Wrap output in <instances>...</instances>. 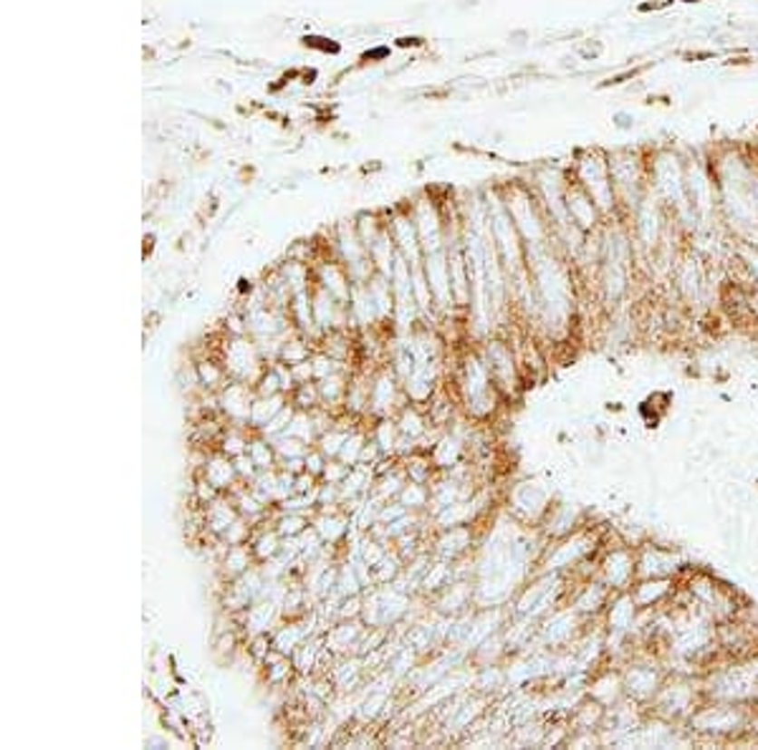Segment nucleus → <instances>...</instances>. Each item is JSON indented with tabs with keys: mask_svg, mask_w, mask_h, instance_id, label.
Segmentation results:
<instances>
[{
	"mask_svg": "<svg viewBox=\"0 0 758 750\" xmlns=\"http://www.w3.org/2000/svg\"><path fill=\"white\" fill-rule=\"evenodd\" d=\"M574 182L592 195L594 202L599 205V210L605 212V218H612V215L619 218V202H617L615 182H612L607 152H602V150L584 152V160H579V164H577Z\"/></svg>",
	"mask_w": 758,
	"mask_h": 750,
	"instance_id": "obj_1",
	"label": "nucleus"
},
{
	"mask_svg": "<svg viewBox=\"0 0 758 750\" xmlns=\"http://www.w3.org/2000/svg\"><path fill=\"white\" fill-rule=\"evenodd\" d=\"M551 488L539 478H526V481L513 482L506 492V511L513 521H519L526 528H539L554 503Z\"/></svg>",
	"mask_w": 758,
	"mask_h": 750,
	"instance_id": "obj_2",
	"label": "nucleus"
},
{
	"mask_svg": "<svg viewBox=\"0 0 758 750\" xmlns=\"http://www.w3.org/2000/svg\"><path fill=\"white\" fill-rule=\"evenodd\" d=\"M594 576L599 581H605L615 594L629 591L632 584L637 581V549L627 541H617L615 546H609L605 541L602 551L597 556Z\"/></svg>",
	"mask_w": 758,
	"mask_h": 750,
	"instance_id": "obj_3",
	"label": "nucleus"
},
{
	"mask_svg": "<svg viewBox=\"0 0 758 750\" xmlns=\"http://www.w3.org/2000/svg\"><path fill=\"white\" fill-rule=\"evenodd\" d=\"M215 352L220 356V362L226 364L230 379L238 382L253 385L266 369L261 352L250 336H220V344H215Z\"/></svg>",
	"mask_w": 758,
	"mask_h": 750,
	"instance_id": "obj_4",
	"label": "nucleus"
},
{
	"mask_svg": "<svg viewBox=\"0 0 758 750\" xmlns=\"http://www.w3.org/2000/svg\"><path fill=\"white\" fill-rule=\"evenodd\" d=\"M407 404L403 382L392 372L390 364H382L372 372V392H369V420L374 417H394Z\"/></svg>",
	"mask_w": 758,
	"mask_h": 750,
	"instance_id": "obj_5",
	"label": "nucleus"
},
{
	"mask_svg": "<svg viewBox=\"0 0 758 750\" xmlns=\"http://www.w3.org/2000/svg\"><path fill=\"white\" fill-rule=\"evenodd\" d=\"M637 549V579H677L687 566L673 546L642 541Z\"/></svg>",
	"mask_w": 758,
	"mask_h": 750,
	"instance_id": "obj_6",
	"label": "nucleus"
},
{
	"mask_svg": "<svg viewBox=\"0 0 758 750\" xmlns=\"http://www.w3.org/2000/svg\"><path fill=\"white\" fill-rule=\"evenodd\" d=\"M665 677H667V675H663L652 662H640V659H632V657H629V662L622 667L625 697H627L629 703L647 707V705L652 703V697L660 690Z\"/></svg>",
	"mask_w": 758,
	"mask_h": 750,
	"instance_id": "obj_7",
	"label": "nucleus"
},
{
	"mask_svg": "<svg viewBox=\"0 0 758 750\" xmlns=\"http://www.w3.org/2000/svg\"><path fill=\"white\" fill-rule=\"evenodd\" d=\"M256 399V389L248 382L230 379L226 387L218 392V412L228 424H243L248 427L250 407Z\"/></svg>",
	"mask_w": 758,
	"mask_h": 750,
	"instance_id": "obj_8",
	"label": "nucleus"
},
{
	"mask_svg": "<svg viewBox=\"0 0 758 750\" xmlns=\"http://www.w3.org/2000/svg\"><path fill=\"white\" fill-rule=\"evenodd\" d=\"M581 526H587V513H584L581 505L568 503V501H554L544 521H541V526H539V533L544 541H557L574 533Z\"/></svg>",
	"mask_w": 758,
	"mask_h": 750,
	"instance_id": "obj_9",
	"label": "nucleus"
},
{
	"mask_svg": "<svg viewBox=\"0 0 758 750\" xmlns=\"http://www.w3.org/2000/svg\"><path fill=\"white\" fill-rule=\"evenodd\" d=\"M364 632H367V624L362 619H339L334 621L321 637H324V645L329 649V655L346 657L359 652Z\"/></svg>",
	"mask_w": 758,
	"mask_h": 750,
	"instance_id": "obj_10",
	"label": "nucleus"
},
{
	"mask_svg": "<svg viewBox=\"0 0 758 750\" xmlns=\"http://www.w3.org/2000/svg\"><path fill=\"white\" fill-rule=\"evenodd\" d=\"M311 526L316 528V533L324 541L326 549H334L339 553L346 539L352 536V518L349 513H344L342 508H332V511H316L311 518Z\"/></svg>",
	"mask_w": 758,
	"mask_h": 750,
	"instance_id": "obj_11",
	"label": "nucleus"
},
{
	"mask_svg": "<svg viewBox=\"0 0 758 750\" xmlns=\"http://www.w3.org/2000/svg\"><path fill=\"white\" fill-rule=\"evenodd\" d=\"M198 472H200L202 478H208V481L213 482L220 492H233L238 488V482H240L238 481L233 457L220 453L218 447H213V450L208 453V460H205V465H202Z\"/></svg>",
	"mask_w": 758,
	"mask_h": 750,
	"instance_id": "obj_12",
	"label": "nucleus"
},
{
	"mask_svg": "<svg viewBox=\"0 0 758 750\" xmlns=\"http://www.w3.org/2000/svg\"><path fill=\"white\" fill-rule=\"evenodd\" d=\"M256 556L250 543H240V546H226V551L220 553V559L215 563V576L220 581H236L238 576H243L256 566Z\"/></svg>",
	"mask_w": 758,
	"mask_h": 750,
	"instance_id": "obj_13",
	"label": "nucleus"
},
{
	"mask_svg": "<svg viewBox=\"0 0 758 750\" xmlns=\"http://www.w3.org/2000/svg\"><path fill=\"white\" fill-rule=\"evenodd\" d=\"M195 372H198V379H200V387L202 392H213V394H218L220 389L226 387L228 382H230V375H228L226 364L220 362V356H218V352H205V354H198L195 359Z\"/></svg>",
	"mask_w": 758,
	"mask_h": 750,
	"instance_id": "obj_14",
	"label": "nucleus"
},
{
	"mask_svg": "<svg viewBox=\"0 0 758 750\" xmlns=\"http://www.w3.org/2000/svg\"><path fill=\"white\" fill-rule=\"evenodd\" d=\"M238 516H240V513H238L233 498H230L228 492H223V495L215 498L213 503L202 508V521H205V531H202V533H210V536L218 539Z\"/></svg>",
	"mask_w": 758,
	"mask_h": 750,
	"instance_id": "obj_15",
	"label": "nucleus"
},
{
	"mask_svg": "<svg viewBox=\"0 0 758 750\" xmlns=\"http://www.w3.org/2000/svg\"><path fill=\"white\" fill-rule=\"evenodd\" d=\"M250 549H253V556H256V561L258 563L273 561V559H278V556H281L284 539H281V533L273 528V518L268 521V523H261V526L253 528Z\"/></svg>",
	"mask_w": 758,
	"mask_h": 750,
	"instance_id": "obj_16",
	"label": "nucleus"
},
{
	"mask_svg": "<svg viewBox=\"0 0 758 750\" xmlns=\"http://www.w3.org/2000/svg\"><path fill=\"white\" fill-rule=\"evenodd\" d=\"M349 382H352V369H339L334 375L319 379L321 392V404L332 412H344V399L349 392Z\"/></svg>",
	"mask_w": 758,
	"mask_h": 750,
	"instance_id": "obj_17",
	"label": "nucleus"
},
{
	"mask_svg": "<svg viewBox=\"0 0 758 750\" xmlns=\"http://www.w3.org/2000/svg\"><path fill=\"white\" fill-rule=\"evenodd\" d=\"M369 437L377 443L384 457H397L400 427H397L394 417H374V420H369Z\"/></svg>",
	"mask_w": 758,
	"mask_h": 750,
	"instance_id": "obj_18",
	"label": "nucleus"
},
{
	"mask_svg": "<svg viewBox=\"0 0 758 750\" xmlns=\"http://www.w3.org/2000/svg\"><path fill=\"white\" fill-rule=\"evenodd\" d=\"M286 404H288V397H286V394H276V397H258V394H256L253 407H250L248 427L253 433H261L263 427L271 423L273 417L284 410Z\"/></svg>",
	"mask_w": 758,
	"mask_h": 750,
	"instance_id": "obj_19",
	"label": "nucleus"
},
{
	"mask_svg": "<svg viewBox=\"0 0 758 750\" xmlns=\"http://www.w3.org/2000/svg\"><path fill=\"white\" fill-rule=\"evenodd\" d=\"M250 437H253V430L250 427H243V424H226L223 434L218 437V450L226 453L228 457H238L243 453H248L250 447Z\"/></svg>",
	"mask_w": 758,
	"mask_h": 750,
	"instance_id": "obj_20",
	"label": "nucleus"
},
{
	"mask_svg": "<svg viewBox=\"0 0 758 750\" xmlns=\"http://www.w3.org/2000/svg\"><path fill=\"white\" fill-rule=\"evenodd\" d=\"M316 352V344L308 339V336H304V334H298V331H294V334H288L284 341V346H281V362L286 364H301L306 362V359H311V354Z\"/></svg>",
	"mask_w": 758,
	"mask_h": 750,
	"instance_id": "obj_21",
	"label": "nucleus"
},
{
	"mask_svg": "<svg viewBox=\"0 0 758 750\" xmlns=\"http://www.w3.org/2000/svg\"><path fill=\"white\" fill-rule=\"evenodd\" d=\"M397 501L410 511V513H427L430 511V485L425 482L407 481Z\"/></svg>",
	"mask_w": 758,
	"mask_h": 750,
	"instance_id": "obj_22",
	"label": "nucleus"
},
{
	"mask_svg": "<svg viewBox=\"0 0 758 750\" xmlns=\"http://www.w3.org/2000/svg\"><path fill=\"white\" fill-rule=\"evenodd\" d=\"M248 455L253 457V463L258 465V470L278 468V455H276V445H273V440L263 437V434L253 433V437H250Z\"/></svg>",
	"mask_w": 758,
	"mask_h": 750,
	"instance_id": "obj_23",
	"label": "nucleus"
},
{
	"mask_svg": "<svg viewBox=\"0 0 758 750\" xmlns=\"http://www.w3.org/2000/svg\"><path fill=\"white\" fill-rule=\"evenodd\" d=\"M311 526V518L304 513H281L273 508V528L281 533V539H296Z\"/></svg>",
	"mask_w": 758,
	"mask_h": 750,
	"instance_id": "obj_24",
	"label": "nucleus"
},
{
	"mask_svg": "<svg viewBox=\"0 0 758 750\" xmlns=\"http://www.w3.org/2000/svg\"><path fill=\"white\" fill-rule=\"evenodd\" d=\"M288 399H291V404H294L296 410H304V412H314V410H319V407H324V404H321V392L316 382H304V385H296V389L288 394Z\"/></svg>",
	"mask_w": 758,
	"mask_h": 750,
	"instance_id": "obj_25",
	"label": "nucleus"
},
{
	"mask_svg": "<svg viewBox=\"0 0 758 750\" xmlns=\"http://www.w3.org/2000/svg\"><path fill=\"white\" fill-rule=\"evenodd\" d=\"M286 433L294 434L298 440H304L306 445H316V437H319V430H316V423H314V414L304 410H296V414H294V420H291Z\"/></svg>",
	"mask_w": 758,
	"mask_h": 750,
	"instance_id": "obj_26",
	"label": "nucleus"
},
{
	"mask_svg": "<svg viewBox=\"0 0 758 750\" xmlns=\"http://www.w3.org/2000/svg\"><path fill=\"white\" fill-rule=\"evenodd\" d=\"M273 445H276V455H278V463H286V460H304L308 453V447L304 440H298V437H294V434H281V437H276L273 440Z\"/></svg>",
	"mask_w": 758,
	"mask_h": 750,
	"instance_id": "obj_27",
	"label": "nucleus"
},
{
	"mask_svg": "<svg viewBox=\"0 0 758 750\" xmlns=\"http://www.w3.org/2000/svg\"><path fill=\"white\" fill-rule=\"evenodd\" d=\"M253 523L250 521H246L243 516H238L230 526L218 536V539L223 541L226 546H240V543H250V536H253Z\"/></svg>",
	"mask_w": 758,
	"mask_h": 750,
	"instance_id": "obj_28",
	"label": "nucleus"
},
{
	"mask_svg": "<svg viewBox=\"0 0 758 750\" xmlns=\"http://www.w3.org/2000/svg\"><path fill=\"white\" fill-rule=\"evenodd\" d=\"M253 389L258 397H276V394H284V387H281V379L276 375L273 364H266V369L261 372V376L253 382Z\"/></svg>",
	"mask_w": 758,
	"mask_h": 750,
	"instance_id": "obj_29",
	"label": "nucleus"
},
{
	"mask_svg": "<svg viewBox=\"0 0 758 750\" xmlns=\"http://www.w3.org/2000/svg\"><path fill=\"white\" fill-rule=\"evenodd\" d=\"M294 414H296V407H294V404H291V399H288V404H286L284 410L278 412V414H276L271 423L266 424L258 434L268 437V440L281 437V434H286V430H288V424H291V420H294Z\"/></svg>",
	"mask_w": 758,
	"mask_h": 750,
	"instance_id": "obj_30",
	"label": "nucleus"
},
{
	"mask_svg": "<svg viewBox=\"0 0 758 750\" xmlns=\"http://www.w3.org/2000/svg\"><path fill=\"white\" fill-rule=\"evenodd\" d=\"M349 470H352V465H346L344 460H339V457H329V463H326V468H324V472H321L319 481L332 482V485H342V482L346 481V475H349Z\"/></svg>",
	"mask_w": 758,
	"mask_h": 750,
	"instance_id": "obj_31",
	"label": "nucleus"
},
{
	"mask_svg": "<svg viewBox=\"0 0 758 750\" xmlns=\"http://www.w3.org/2000/svg\"><path fill=\"white\" fill-rule=\"evenodd\" d=\"M233 463H236L238 481L246 482V485H250V482L256 481V475L261 472V470H258V465L253 463V457H250L248 453H243V455L233 457Z\"/></svg>",
	"mask_w": 758,
	"mask_h": 750,
	"instance_id": "obj_32",
	"label": "nucleus"
},
{
	"mask_svg": "<svg viewBox=\"0 0 758 750\" xmlns=\"http://www.w3.org/2000/svg\"><path fill=\"white\" fill-rule=\"evenodd\" d=\"M326 463H329V457L321 453L319 447L311 445L308 447L306 457H304V465H306V472H311V475H316V478H321V472H324V468H326Z\"/></svg>",
	"mask_w": 758,
	"mask_h": 750,
	"instance_id": "obj_33",
	"label": "nucleus"
},
{
	"mask_svg": "<svg viewBox=\"0 0 758 750\" xmlns=\"http://www.w3.org/2000/svg\"><path fill=\"white\" fill-rule=\"evenodd\" d=\"M612 124H615L619 131H632L637 127V119H635L632 112H617L615 117H612Z\"/></svg>",
	"mask_w": 758,
	"mask_h": 750,
	"instance_id": "obj_34",
	"label": "nucleus"
},
{
	"mask_svg": "<svg viewBox=\"0 0 758 750\" xmlns=\"http://www.w3.org/2000/svg\"><path fill=\"white\" fill-rule=\"evenodd\" d=\"M746 738L756 740V743H758V703L751 705V713H748V726H746Z\"/></svg>",
	"mask_w": 758,
	"mask_h": 750,
	"instance_id": "obj_35",
	"label": "nucleus"
}]
</instances>
